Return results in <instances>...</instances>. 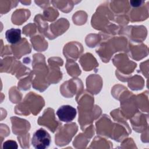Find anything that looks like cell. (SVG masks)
<instances>
[{"label":"cell","instance_id":"cell-1","mask_svg":"<svg viewBox=\"0 0 149 149\" xmlns=\"http://www.w3.org/2000/svg\"><path fill=\"white\" fill-rule=\"evenodd\" d=\"M51 136L44 129H40L33 134L31 144L35 148L45 149L49 147L51 143Z\"/></svg>","mask_w":149,"mask_h":149},{"label":"cell","instance_id":"cell-2","mask_svg":"<svg viewBox=\"0 0 149 149\" xmlns=\"http://www.w3.org/2000/svg\"><path fill=\"white\" fill-rule=\"evenodd\" d=\"M76 113V109L69 105L61 106L56 111V115L59 119L64 122L72 121L75 118Z\"/></svg>","mask_w":149,"mask_h":149},{"label":"cell","instance_id":"cell-3","mask_svg":"<svg viewBox=\"0 0 149 149\" xmlns=\"http://www.w3.org/2000/svg\"><path fill=\"white\" fill-rule=\"evenodd\" d=\"M6 39L10 44H16L21 40V30L19 29H10L5 33Z\"/></svg>","mask_w":149,"mask_h":149},{"label":"cell","instance_id":"cell-4","mask_svg":"<svg viewBox=\"0 0 149 149\" xmlns=\"http://www.w3.org/2000/svg\"><path fill=\"white\" fill-rule=\"evenodd\" d=\"M3 148H17V145L16 141L12 140H8L5 141L3 144Z\"/></svg>","mask_w":149,"mask_h":149},{"label":"cell","instance_id":"cell-5","mask_svg":"<svg viewBox=\"0 0 149 149\" xmlns=\"http://www.w3.org/2000/svg\"><path fill=\"white\" fill-rule=\"evenodd\" d=\"M143 2L144 1H131L130 2V3H131V5L132 6L138 7V6H140Z\"/></svg>","mask_w":149,"mask_h":149}]
</instances>
